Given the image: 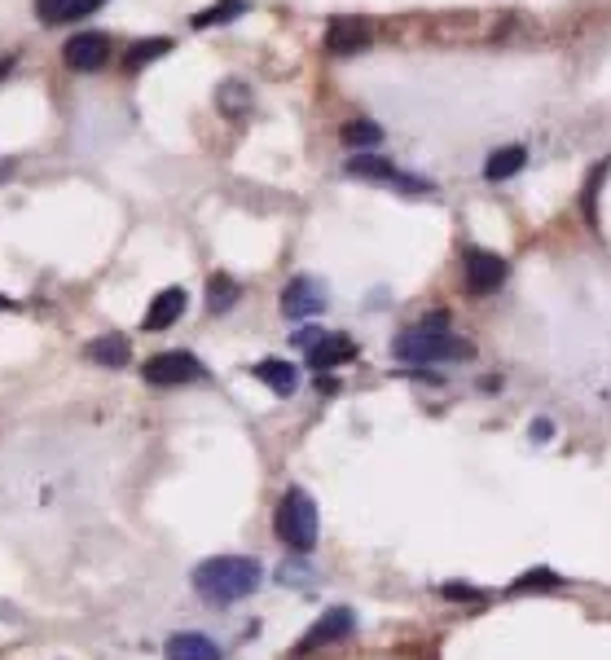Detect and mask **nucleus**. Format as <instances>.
<instances>
[{
	"mask_svg": "<svg viewBox=\"0 0 611 660\" xmlns=\"http://www.w3.org/2000/svg\"><path fill=\"white\" fill-rule=\"evenodd\" d=\"M260 559L251 555H211L194 568V590L203 594L207 603H238L247 594L260 590Z\"/></svg>",
	"mask_w": 611,
	"mask_h": 660,
	"instance_id": "nucleus-1",
	"label": "nucleus"
},
{
	"mask_svg": "<svg viewBox=\"0 0 611 660\" xmlns=\"http://www.w3.org/2000/svg\"><path fill=\"white\" fill-rule=\"evenodd\" d=\"M396 361H414V366H431V361H462L471 357V344L458 335H449V330H427V326H414L405 330V335H396Z\"/></svg>",
	"mask_w": 611,
	"mask_h": 660,
	"instance_id": "nucleus-2",
	"label": "nucleus"
},
{
	"mask_svg": "<svg viewBox=\"0 0 611 660\" xmlns=\"http://www.w3.org/2000/svg\"><path fill=\"white\" fill-rule=\"evenodd\" d=\"M273 528L291 550L308 555V550L317 546V506H313V498H308L304 489H286L282 502H277V511H273Z\"/></svg>",
	"mask_w": 611,
	"mask_h": 660,
	"instance_id": "nucleus-3",
	"label": "nucleus"
},
{
	"mask_svg": "<svg viewBox=\"0 0 611 660\" xmlns=\"http://www.w3.org/2000/svg\"><path fill=\"white\" fill-rule=\"evenodd\" d=\"M141 374H146V383H154V388H181V383L207 379V366L194 357V352L172 348V352H159V357H150Z\"/></svg>",
	"mask_w": 611,
	"mask_h": 660,
	"instance_id": "nucleus-4",
	"label": "nucleus"
},
{
	"mask_svg": "<svg viewBox=\"0 0 611 660\" xmlns=\"http://www.w3.org/2000/svg\"><path fill=\"white\" fill-rule=\"evenodd\" d=\"M62 58L71 71H102L110 62V36H102V31H80V36H71L62 44Z\"/></svg>",
	"mask_w": 611,
	"mask_h": 660,
	"instance_id": "nucleus-5",
	"label": "nucleus"
},
{
	"mask_svg": "<svg viewBox=\"0 0 611 660\" xmlns=\"http://www.w3.org/2000/svg\"><path fill=\"white\" fill-rule=\"evenodd\" d=\"M502 282H506V260L497 251L484 247L466 251V286H471V295H493Z\"/></svg>",
	"mask_w": 611,
	"mask_h": 660,
	"instance_id": "nucleus-6",
	"label": "nucleus"
},
{
	"mask_svg": "<svg viewBox=\"0 0 611 660\" xmlns=\"http://www.w3.org/2000/svg\"><path fill=\"white\" fill-rule=\"evenodd\" d=\"M352 630H357V616H352L348 608H330L326 616H317V625L308 630L304 638H299L295 652H317V647L326 643H339V638H348Z\"/></svg>",
	"mask_w": 611,
	"mask_h": 660,
	"instance_id": "nucleus-7",
	"label": "nucleus"
},
{
	"mask_svg": "<svg viewBox=\"0 0 611 660\" xmlns=\"http://www.w3.org/2000/svg\"><path fill=\"white\" fill-rule=\"evenodd\" d=\"M326 308V286H321L317 278H291L286 282V291H282V313L286 317H313Z\"/></svg>",
	"mask_w": 611,
	"mask_h": 660,
	"instance_id": "nucleus-8",
	"label": "nucleus"
},
{
	"mask_svg": "<svg viewBox=\"0 0 611 660\" xmlns=\"http://www.w3.org/2000/svg\"><path fill=\"white\" fill-rule=\"evenodd\" d=\"M326 49L339 53V58L370 49V22H365V18H352V14L335 18V22L326 27Z\"/></svg>",
	"mask_w": 611,
	"mask_h": 660,
	"instance_id": "nucleus-9",
	"label": "nucleus"
},
{
	"mask_svg": "<svg viewBox=\"0 0 611 660\" xmlns=\"http://www.w3.org/2000/svg\"><path fill=\"white\" fill-rule=\"evenodd\" d=\"M185 304H190V295L181 291V286H168V291H159L154 295V304L146 308V322H141V330H168L181 322V313H185Z\"/></svg>",
	"mask_w": 611,
	"mask_h": 660,
	"instance_id": "nucleus-10",
	"label": "nucleus"
},
{
	"mask_svg": "<svg viewBox=\"0 0 611 660\" xmlns=\"http://www.w3.org/2000/svg\"><path fill=\"white\" fill-rule=\"evenodd\" d=\"M163 652L168 660H220V647L207 634H172Z\"/></svg>",
	"mask_w": 611,
	"mask_h": 660,
	"instance_id": "nucleus-11",
	"label": "nucleus"
},
{
	"mask_svg": "<svg viewBox=\"0 0 611 660\" xmlns=\"http://www.w3.org/2000/svg\"><path fill=\"white\" fill-rule=\"evenodd\" d=\"M251 374L260 383H269V388L277 392V396H291L295 388H299V370L291 366V361H277V357H264L260 366H251Z\"/></svg>",
	"mask_w": 611,
	"mask_h": 660,
	"instance_id": "nucleus-12",
	"label": "nucleus"
},
{
	"mask_svg": "<svg viewBox=\"0 0 611 660\" xmlns=\"http://www.w3.org/2000/svg\"><path fill=\"white\" fill-rule=\"evenodd\" d=\"M84 357L93 361V366H106V370H115V366H124V361L132 357V348H128V339L119 335H102V339H93V344L84 348Z\"/></svg>",
	"mask_w": 611,
	"mask_h": 660,
	"instance_id": "nucleus-13",
	"label": "nucleus"
},
{
	"mask_svg": "<svg viewBox=\"0 0 611 660\" xmlns=\"http://www.w3.org/2000/svg\"><path fill=\"white\" fill-rule=\"evenodd\" d=\"M352 352H357V348H352V339H343V335H330V330H326V339L308 348V366H313V370L343 366V361H348Z\"/></svg>",
	"mask_w": 611,
	"mask_h": 660,
	"instance_id": "nucleus-14",
	"label": "nucleus"
},
{
	"mask_svg": "<svg viewBox=\"0 0 611 660\" xmlns=\"http://www.w3.org/2000/svg\"><path fill=\"white\" fill-rule=\"evenodd\" d=\"M524 163H528V150L524 146H502V150L488 154L484 176H488V181H506V176H515Z\"/></svg>",
	"mask_w": 611,
	"mask_h": 660,
	"instance_id": "nucleus-15",
	"label": "nucleus"
},
{
	"mask_svg": "<svg viewBox=\"0 0 611 660\" xmlns=\"http://www.w3.org/2000/svg\"><path fill=\"white\" fill-rule=\"evenodd\" d=\"M348 176H365V181H392L396 185V176H401V172H396L392 168V163H387V159H379V154H352V159H348Z\"/></svg>",
	"mask_w": 611,
	"mask_h": 660,
	"instance_id": "nucleus-16",
	"label": "nucleus"
},
{
	"mask_svg": "<svg viewBox=\"0 0 611 660\" xmlns=\"http://www.w3.org/2000/svg\"><path fill=\"white\" fill-rule=\"evenodd\" d=\"M172 49V40L168 36H154V40H137L132 49L124 53V71H141L146 62H154V58H163V53Z\"/></svg>",
	"mask_w": 611,
	"mask_h": 660,
	"instance_id": "nucleus-17",
	"label": "nucleus"
},
{
	"mask_svg": "<svg viewBox=\"0 0 611 660\" xmlns=\"http://www.w3.org/2000/svg\"><path fill=\"white\" fill-rule=\"evenodd\" d=\"M238 304V282L229 278V273H211L207 282V308L211 313H225V308Z\"/></svg>",
	"mask_w": 611,
	"mask_h": 660,
	"instance_id": "nucleus-18",
	"label": "nucleus"
},
{
	"mask_svg": "<svg viewBox=\"0 0 611 660\" xmlns=\"http://www.w3.org/2000/svg\"><path fill=\"white\" fill-rule=\"evenodd\" d=\"M339 137H343V146L365 150V146H379V141H383V128L370 124V119H352V124L339 128Z\"/></svg>",
	"mask_w": 611,
	"mask_h": 660,
	"instance_id": "nucleus-19",
	"label": "nucleus"
},
{
	"mask_svg": "<svg viewBox=\"0 0 611 660\" xmlns=\"http://www.w3.org/2000/svg\"><path fill=\"white\" fill-rule=\"evenodd\" d=\"M238 14H247V0H216L211 9L194 18V27H216V22H233Z\"/></svg>",
	"mask_w": 611,
	"mask_h": 660,
	"instance_id": "nucleus-20",
	"label": "nucleus"
},
{
	"mask_svg": "<svg viewBox=\"0 0 611 660\" xmlns=\"http://www.w3.org/2000/svg\"><path fill=\"white\" fill-rule=\"evenodd\" d=\"M537 586H541V590H550V586H559V577H554L550 568H532V572H524V577H519L510 590L524 594V590H537Z\"/></svg>",
	"mask_w": 611,
	"mask_h": 660,
	"instance_id": "nucleus-21",
	"label": "nucleus"
},
{
	"mask_svg": "<svg viewBox=\"0 0 611 660\" xmlns=\"http://www.w3.org/2000/svg\"><path fill=\"white\" fill-rule=\"evenodd\" d=\"M71 5L75 0H36L40 22H71Z\"/></svg>",
	"mask_w": 611,
	"mask_h": 660,
	"instance_id": "nucleus-22",
	"label": "nucleus"
},
{
	"mask_svg": "<svg viewBox=\"0 0 611 660\" xmlns=\"http://www.w3.org/2000/svg\"><path fill=\"white\" fill-rule=\"evenodd\" d=\"M220 106H247V88H242L238 80H229L225 88H220Z\"/></svg>",
	"mask_w": 611,
	"mask_h": 660,
	"instance_id": "nucleus-23",
	"label": "nucleus"
},
{
	"mask_svg": "<svg viewBox=\"0 0 611 660\" xmlns=\"http://www.w3.org/2000/svg\"><path fill=\"white\" fill-rule=\"evenodd\" d=\"M321 339H326V330H321V326H308V330H299V335H295V344H299V348H313V344H321Z\"/></svg>",
	"mask_w": 611,
	"mask_h": 660,
	"instance_id": "nucleus-24",
	"label": "nucleus"
},
{
	"mask_svg": "<svg viewBox=\"0 0 611 660\" xmlns=\"http://www.w3.org/2000/svg\"><path fill=\"white\" fill-rule=\"evenodd\" d=\"M444 599H462V603H475V599H480V590H471V586H444Z\"/></svg>",
	"mask_w": 611,
	"mask_h": 660,
	"instance_id": "nucleus-25",
	"label": "nucleus"
},
{
	"mask_svg": "<svg viewBox=\"0 0 611 660\" xmlns=\"http://www.w3.org/2000/svg\"><path fill=\"white\" fill-rule=\"evenodd\" d=\"M106 0H75L71 5V18H84V14H97V9H102Z\"/></svg>",
	"mask_w": 611,
	"mask_h": 660,
	"instance_id": "nucleus-26",
	"label": "nucleus"
},
{
	"mask_svg": "<svg viewBox=\"0 0 611 660\" xmlns=\"http://www.w3.org/2000/svg\"><path fill=\"white\" fill-rule=\"evenodd\" d=\"M550 432H554L550 418H537V423H532V440H550Z\"/></svg>",
	"mask_w": 611,
	"mask_h": 660,
	"instance_id": "nucleus-27",
	"label": "nucleus"
},
{
	"mask_svg": "<svg viewBox=\"0 0 611 660\" xmlns=\"http://www.w3.org/2000/svg\"><path fill=\"white\" fill-rule=\"evenodd\" d=\"M5 71H9V62H0V75H5Z\"/></svg>",
	"mask_w": 611,
	"mask_h": 660,
	"instance_id": "nucleus-28",
	"label": "nucleus"
}]
</instances>
